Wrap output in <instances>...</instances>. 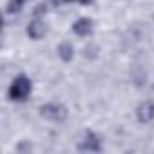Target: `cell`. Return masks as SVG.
Returning <instances> with one entry per match:
<instances>
[{
  "label": "cell",
  "instance_id": "ba28073f",
  "mask_svg": "<svg viewBox=\"0 0 154 154\" xmlns=\"http://www.w3.org/2000/svg\"><path fill=\"white\" fill-rule=\"evenodd\" d=\"M26 2H27V0H9V2H8V13H9V15L18 13V11L24 8Z\"/></svg>",
  "mask_w": 154,
  "mask_h": 154
},
{
  "label": "cell",
  "instance_id": "9c48e42d",
  "mask_svg": "<svg viewBox=\"0 0 154 154\" xmlns=\"http://www.w3.org/2000/svg\"><path fill=\"white\" fill-rule=\"evenodd\" d=\"M96 51H98L96 45H89V47L84 49V56H85V58H87V56H89V58H96Z\"/></svg>",
  "mask_w": 154,
  "mask_h": 154
},
{
  "label": "cell",
  "instance_id": "5bb4252c",
  "mask_svg": "<svg viewBox=\"0 0 154 154\" xmlns=\"http://www.w3.org/2000/svg\"><path fill=\"white\" fill-rule=\"evenodd\" d=\"M63 2H78V0H63Z\"/></svg>",
  "mask_w": 154,
  "mask_h": 154
},
{
  "label": "cell",
  "instance_id": "8992f818",
  "mask_svg": "<svg viewBox=\"0 0 154 154\" xmlns=\"http://www.w3.org/2000/svg\"><path fill=\"white\" fill-rule=\"evenodd\" d=\"M72 33L78 36H89L93 33V20L91 18H78L72 24Z\"/></svg>",
  "mask_w": 154,
  "mask_h": 154
},
{
  "label": "cell",
  "instance_id": "7a4b0ae2",
  "mask_svg": "<svg viewBox=\"0 0 154 154\" xmlns=\"http://www.w3.org/2000/svg\"><path fill=\"white\" fill-rule=\"evenodd\" d=\"M40 116L49 122H63L67 118V109L62 103H45L40 107Z\"/></svg>",
  "mask_w": 154,
  "mask_h": 154
},
{
  "label": "cell",
  "instance_id": "277c9868",
  "mask_svg": "<svg viewBox=\"0 0 154 154\" xmlns=\"http://www.w3.org/2000/svg\"><path fill=\"white\" fill-rule=\"evenodd\" d=\"M27 36L31 38V40H40V38H44V35L47 33V24L42 20V18H33L31 22H29V26H27Z\"/></svg>",
  "mask_w": 154,
  "mask_h": 154
},
{
  "label": "cell",
  "instance_id": "5b68a950",
  "mask_svg": "<svg viewBox=\"0 0 154 154\" xmlns=\"http://www.w3.org/2000/svg\"><path fill=\"white\" fill-rule=\"evenodd\" d=\"M136 118L140 123H150L154 120V103L145 100L136 107Z\"/></svg>",
  "mask_w": 154,
  "mask_h": 154
},
{
  "label": "cell",
  "instance_id": "30bf717a",
  "mask_svg": "<svg viewBox=\"0 0 154 154\" xmlns=\"http://www.w3.org/2000/svg\"><path fill=\"white\" fill-rule=\"evenodd\" d=\"M45 11H47V9H45V6H44V4H38V6L35 8V11H33V15H35L36 18H40L42 15H45Z\"/></svg>",
  "mask_w": 154,
  "mask_h": 154
},
{
  "label": "cell",
  "instance_id": "3957f363",
  "mask_svg": "<svg viewBox=\"0 0 154 154\" xmlns=\"http://www.w3.org/2000/svg\"><path fill=\"white\" fill-rule=\"evenodd\" d=\"M80 150H87V152H98L102 150V138L93 132V131H87L84 134V138L80 140V145H78Z\"/></svg>",
  "mask_w": 154,
  "mask_h": 154
},
{
  "label": "cell",
  "instance_id": "4fadbf2b",
  "mask_svg": "<svg viewBox=\"0 0 154 154\" xmlns=\"http://www.w3.org/2000/svg\"><path fill=\"white\" fill-rule=\"evenodd\" d=\"M78 2H82V4H91L93 0H78Z\"/></svg>",
  "mask_w": 154,
  "mask_h": 154
},
{
  "label": "cell",
  "instance_id": "52a82bcc",
  "mask_svg": "<svg viewBox=\"0 0 154 154\" xmlns=\"http://www.w3.org/2000/svg\"><path fill=\"white\" fill-rule=\"evenodd\" d=\"M56 53H58V56H60L63 62H71V60L74 58V47H72V44H69V42H62V44L56 47Z\"/></svg>",
  "mask_w": 154,
  "mask_h": 154
},
{
  "label": "cell",
  "instance_id": "8fae6325",
  "mask_svg": "<svg viewBox=\"0 0 154 154\" xmlns=\"http://www.w3.org/2000/svg\"><path fill=\"white\" fill-rule=\"evenodd\" d=\"M22 150H31V145H27V143H22V145L18 147V152H22Z\"/></svg>",
  "mask_w": 154,
  "mask_h": 154
},
{
  "label": "cell",
  "instance_id": "7c38bea8",
  "mask_svg": "<svg viewBox=\"0 0 154 154\" xmlns=\"http://www.w3.org/2000/svg\"><path fill=\"white\" fill-rule=\"evenodd\" d=\"M51 2H53V6H60V4L63 2V0H51Z\"/></svg>",
  "mask_w": 154,
  "mask_h": 154
},
{
  "label": "cell",
  "instance_id": "6da1fadb",
  "mask_svg": "<svg viewBox=\"0 0 154 154\" xmlns=\"http://www.w3.org/2000/svg\"><path fill=\"white\" fill-rule=\"evenodd\" d=\"M31 91H33V84H31V80L27 78V76L20 74V76H17V78L11 82L8 94H9V98L15 100V102H24V100L29 98Z\"/></svg>",
  "mask_w": 154,
  "mask_h": 154
}]
</instances>
